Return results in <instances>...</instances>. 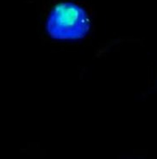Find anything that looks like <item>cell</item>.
Here are the masks:
<instances>
[{
    "instance_id": "cell-1",
    "label": "cell",
    "mask_w": 157,
    "mask_h": 159,
    "mask_svg": "<svg viewBox=\"0 0 157 159\" xmlns=\"http://www.w3.org/2000/svg\"><path fill=\"white\" fill-rule=\"evenodd\" d=\"M47 31L56 40H78L88 34L91 28L86 11L74 3H60L50 12Z\"/></svg>"
}]
</instances>
